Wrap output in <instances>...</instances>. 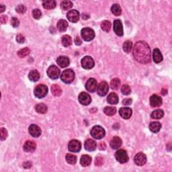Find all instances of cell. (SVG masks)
<instances>
[{"label": "cell", "mask_w": 172, "mask_h": 172, "mask_svg": "<svg viewBox=\"0 0 172 172\" xmlns=\"http://www.w3.org/2000/svg\"><path fill=\"white\" fill-rule=\"evenodd\" d=\"M32 16L34 18L36 19V20H39V19L41 18L42 16L41 11L39 9H34V10L32 11Z\"/></svg>", "instance_id": "7bdbcfd3"}, {"label": "cell", "mask_w": 172, "mask_h": 172, "mask_svg": "<svg viewBox=\"0 0 172 172\" xmlns=\"http://www.w3.org/2000/svg\"><path fill=\"white\" fill-rule=\"evenodd\" d=\"M132 102H133V100H132L131 98H126V99H124L123 101H122V103H123L124 105H126V106L131 105Z\"/></svg>", "instance_id": "681fc988"}, {"label": "cell", "mask_w": 172, "mask_h": 172, "mask_svg": "<svg viewBox=\"0 0 172 172\" xmlns=\"http://www.w3.org/2000/svg\"><path fill=\"white\" fill-rule=\"evenodd\" d=\"M73 7V3L71 1H63L61 4V8L63 10H69Z\"/></svg>", "instance_id": "f35d334b"}, {"label": "cell", "mask_w": 172, "mask_h": 172, "mask_svg": "<svg viewBox=\"0 0 172 172\" xmlns=\"http://www.w3.org/2000/svg\"><path fill=\"white\" fill-rule=\"evenodd\" d=\"M47 75L52 79H56L59 77L60 70L55 65H51L47 70Z\"/></svg>", "instance_id": "52a82bcc"}, {"label": "cell", "mask_w": 172, "mask_h": 172, "mask_svg": "<svg viewBox=\"0 0 172 172\" xmlns=\"http://www.w3.org/2000/svg\"><path fill=\"white\" fill-rule=\"evenodd\" d=\"M71 43H72L71 37L69 36V35H65V36H63L62 37V44L65 47L69 46L71 44Z\"/></svg>", "instance_id": "74e56055"}, {"label": "cell", "mask_w": 172, "mask_h": 172, "mask_svg": "<svg viewBox=\"0 0 172 172\" xmlns=\"http://www.w3.org/2000/svg\"><path fill=\"white\" fill-rule=\"evenodd\" d=\"M16 11L19 14H24L26 11V8L24 5H19L16 7Z\"/></svg>", "instance_id": "ee69618b"}, {"label": "cell", "mask_w": 172, "mask_h": 172, "mask_svg": "<svg viewBox=\"0 0 172 172\" xmlns=\"http://www.w3.org/2000/svg\"><path fill=\"white\" fill-rule=\"evenodd\" d=\"M114 31L117 36H122L124 34L123 26L120 20H116L114 22Z\"/></svg>", "instance_id": "5bb4252c"}, {"label": "cell", "mask_w": 172, "mask_h": 172, "mask_svg": "<svg viewBox=\"0 0 172 172\" xmlns=\"http://www.w3.org/2000/svg\"><path fill=\"white\" fill-rule=\"evenodd\" d=\"M82 18H83L84 20H86V19H88L89 18V16L88 15V14H82Z\"/></svg>", "instance_id": "9f6ffc18"}, {"label": "cell", "mask_w": 172, "mask_h": 172, "mask_svg": "<svg viewBox=\"0 0 172 172\" xmlns=\"http://www.w3.org/2000/svg\"><path fill=\"white\" fill-rule=\"evenodd\" d=\"M90 134L93 138L96 139H102L106 135L105 130L100 126H93L91 130Z\"/></svg>", "instance_id": "7a4b0ae2"}, {"label": "cell", "mask_w": 172, "mask_h": 172, "mask_svg": "<svg viewBox=\"0 0 172 172\" xmlns=\"http://www.w3.org/2000/svg\"><path fill=\"white\" fill-rule=\"evenodd\" d=\"M135 163L137 165V166H142L147 163V157L146 155L143 153H138L135 156V159H134Z\"/></svg>", "instance_id": "2e32d148"}, {"label": "cell", "mask_w": 172, "mask_h": 172, "mask_svg": "<svg viewBox=\"0 0 172 172\" xmlns=\"http://www.w3.org/2000/svg\"><path fill=\"white\" fill-rule=\"evenodd\" d=\"M97 148V144L94 140L88 138L85 142V149L88 151H93Z\"/></svg>", "instance_id": "d6986e66"}, {"label": "cell", "mask_w": 172, "mask_h": 172, "mask_svg": "<svg viewBox=\"0 0 172 172\" xmlns=\"http://www.w3.org/2000/svg\"><path fill=\"white\" fill-rule=\"evenodd\" d=\"M5 9H6V6H5L4 5H3V4L0 5V12L1 13L4 12V11H5Z\"/></svg>", "instance_id": "11a10c76"}, {"label": "cell", "mask_w": 172, "mask_h": 172, "mask_svg": "<svg viewBox=\"0 0 172 172\" xmlns=\"http://www.w3.org/2000/svg\"><path fill=\"white\" fill-rule=\"evenodd\" d=\"M30 49L26 47V48H24L21 50L19 51L18 52V55L19 56V57L20 58H25L26 56H27L28 55L30 54Z\"/></svg>", "instance_id": "ab89813d"}, {"label": "cell", "mask_w": 172, "mask_h": 172, "mask_svg": "<svg viewBox=\"0 0 172 172\" xmlns=\"http://www.w3.org/2000/svg\"><path fill=\"white\" fill-rule=\"evenodd\" d=\"M121 80L118 78H114L111 81H110V87L112 89H114V90H116V89H118V88L121 86Z\"/></svg>", "instance_id": "d590c367"}, {"label": "cell", "mask_w": 172, "mask_h": 172, "mask_svg": "<svg viewBox=\"0 0 172 172\" xmlns=\"http://www.w3.org/2000/svg\"><path fill=\"white\" fill-rule=\"evenodd\" d=\"M75 44H77V45H81L82 42L81 41V39L79 36H77L76 38L75 39Z\"/></svg>", "instance_id": "db71d44e"}, {"label": "cell", "mask_w": 172, "mask_h": 172, "mask_svg": "<svg viewBox=\"0 0 172 172\" xmlns=\"http://www.w3.org/2000/svg\"><path fill=\"white\" fill-rule=\"evenodd\" d=\"M91 157L88 155H82L80 159V164L83 167L89 166L91 163Z\"/></svg>", "instance_id": "d4e9b609"}, {"label": "cell", "mask_w": 172, "mask_h": 172, "mask_svg": "<svg viewBox=\"0 0 172 172\" xmlns=\"http://www.w3.org/2000/svg\"><path fill=\"white\" fill-rule=\"evenodd\" d=\"M103 112L105 113L106 115L109 116H112L113 115H114L116 112V108L112 107V106H106L103 109Z\"/></svg>", "instance_id": "836d02e7"}, {"label": "cell", "mask_w": 172, "mask_h": 172, "mask_svg": "<svg viewBox=\"0 0 172 172\" xmlns=\"http://www.w3.org/2000/svg\"><path fill=\"white\" fill-rule=\"evenodd\" d=\"M68 27V23L65 20H60L57 22V28L60 32H63L66 31L67 28Z\"/></svg>", "instance_id": "f1b7e54d"}, {"label": "cell", "mask_w": 172, "mask_h": 172, "mask_svg": "<svg viewBox=\"0 0 172 172\" xmlns=\"http://www.w3.org/2000/svg\"><path fill=\"white\" fill-rule=\"evenodd\" d=\"M111 26H112L111 22L108 20L103 21L102 24H101V28L106 32H108L110 31V29H111Z\"/></svg>", "instance_id": "e575fe53"}, {"label": "cell", "mask_w": 172, "mask_h": 172, "mask_svg": "<svg viewBox=\"0 0 172 172\" xmlns=\"http://www.w3.org/2000/svg\"><path fill=\"white\" fill-rule=\"evenodd\" d=\"M49 89L46 85L39 84L34 88V96L38 98H42L45 97L48 93Z\"/></svg>", "instance_id": "3957f363"}, {"label": "cell", "mask_w": 172, "mask_h": 172, "mask_svg": "<svg viewBox=\"0 0 172 172\" xmlns=\"http://www.w3.org/2000/svg\"><path fill=\"white\" fill-rule=\"evenodd\" d=\"M133 55L137 62L146 64L151 61V49L147 42L138 41L133 48Z\"/></svg>", "instance_id": "6da1fadb"}, {"label": "cell", "mask_w": 172, "mask_h": 172, "mask_svg": "<svg viewBox=\"0 0 172 172\" xmlns=\"http://www.w3.org/2000/svg\"><path fill=\"white\" fill-rule=\"evenodd\" d=\"M121 91H122V94H124V95H125V96H127V95H129V94L131 93V89L128 85L124 84L122 87Z\"/></svg>", "instance_id": "b9f144b4"}, {"label": "cell", "mask_w": 172, "mask_h": 172, "mask_svg": "<svg viewBox=\"0 0 172 172\" xmlns=\"http://www.w3.org/2000/svg\"><path fill=\"white\" fill-rule=\"evenodd\" d=\"M161 128V124L159 122H152L149 124L150 131L154 133H157Z\"/></svg>", "instance_id": "484cf974"}, {"label": "cell", "mask_w": 172, "mask_h": 172, "mask_svg": "<svg viewBox=\"0 0 172 172\" xmlns=\"http://www.w3.org/2000/svg\"><path fill=\"white\" fill-rule=\"evenodd\" d=\"M16 41L20 44H23L25 42V37L22 34H18L16 36Z\"/></svg>", "instance_id": "7dc6e473"}, {"label": "cell", "mask_w": 172, "mask_h": 172, "mask_svg": "<svg viewBox=\"0 0 172 172\" xmlns=\"http://www.w3.org/2000/svg\"><path fill=\"white\" fill-rule=\"evenodd\" d=\"M51 91L52 93L55 96H56V97H59V96H60L62 94V89L57 84H54L52 86Z\"/></svg>", "instance_id": "f546056e"}, {"label": "cell", "mask_w": 172, "mask_h": 172, "mask_svg": "<svg viewBox=\"0 0 172 172\" xmlns=\"http://www.w3.org/2000/svg\"><path fill=\"white\" fill-rule=\"evenodd\" d=\"M79 12L76 9H72L68 11L67 14V18L70 22L73 23H76L79 20Z\"/></svg>", "instance_id": "7c38bea8"}, {"label": "cell", "mask_w": 172, "mask_h": 172, "mask_svg": "<svg viewBox=\"0 0 172 172\" xmlns=\"http://www.w3.org/2000/svg\"><path fill=\"white\" fill-rule=\"evenodd\" d=\"M115 157L116 160L121 163H125L128 161V156L125 150L119 149L115 153Z\"/></svg>", "instance_id": "8992f818"}, {"label": "cell", "mask_w": 172, "mask_h": 172, "mask_svg": "<svg viewBox=\"0 0 172 172\" xmlns=\"http://www.w3.org/2000/svg\"><path fill=\"white\" fill-rule=\"evenodd\" d=\"M162 104V98L160 96L153 94L150 98V105L151 106L155 108L159 107Z\"/></svg>", "instance_id": "e0dca14e"}, {"label": "cell", "mask_w": 172, "mask_h": 172, "mask_svg": "<svg viewBox=\"0 0 172 172\" xmlns=\"http://www.w3.org/2000/svg\"><path fill=\"white\" fill-rule=\"evenodd\" d=\"M122 140L118 136H114L110 142V147L113 149H118L121 147L122 145Z\"/></svg>", "instance_id": "ffe728a7"}, {"label": "cell", "mask_w": 172, "mask_h": 172, "mask_svg": "<svg viewBox=\"0 0 172 172\" xmlns=\"http://www.w3.org/2000/svg\"><path fill=\"white\" fill-rule=\"evenodd\" d=\"M75 79V73L72 69H66L61 75V79L65 84H71Z\"/></svg>", "instance_id": "277c9868"}, {"label": "cell", "mask_w": 172, "mask_h": 172, "mask_svg": "<svg viewBox=\"0 0 172 172\" xmlns=\"http://www.w3.org/2000/svg\"><path fill=\"white\" fill-rule=\"evenodd\" d=\"M65 159H66V161H67V162L68 163L71 164V165H74L75 163H76V162H77V157H76V156H75V155H71V154H67V155H66Z\"/></svg>", "instance_id": "60d3db41"}, {"label": "cell", "mask_w": 172, "mask_h": 172, "mask_svg": "<svg viewBox=\"0 0 172 172\" xmlns=\"http://www.w3.org/2000/svg\"><path fill=\"white\" fill-rule=\"evenodd\" d=\"M81 35L82 39L86 41H91L95 37V32L89 28H84L81 30Z\"/></svg>", "instance_id": "5b68a950"}, {"label": "cell", "mask_w": 172, "mask_h": 172, "mask_svg": "<svg viewBox=\"0 0 172 172\" xmlns=\"http://www.w3.org/2000/svg\"><path fill=\"white\" fill-rule=\"evenodd\" d=\"M103 163V159L102 157H98L95 160V165L97 166H101Z\"/></svg>", "instance_id": "c3c4849f"}, {"label": "cell", "mask_w": 172, "mask_h": 172, "mask_svg": "<svg viewBox=\"0 0 172 172\" xmlns=\"http://www.w3.org/2000/svg\"><path fill=\"white\" fill-rule=\"evenodd\" d=\"M1 141H5L6 139V138L8 137V131L6 128H1Z\"/></svg>", "instance_id": "f6af8a7d"}, {"label": "cell", "mask_w": 172, "mask_h": 172, "mask_svg": "<svg viewBox=\"0 0 172 172\" xmlns=\"http://www.w3.org/2000/svg\"><path fill=\"white\" fill-rule=\"evenodd\" d=\"M98 88L97 81L94 78H89L86 84V89L89 92H94Z\"/></svg>", "instance_id": "8fae6325"}, {"label": "cell", "mask_w": 172, "mask_h": 172, "mask_svg": "<svg viewBox=\"0 0 172 172\" xmlns=\"http://www.w3.org/2000/svg\"><path fill=\"white\" fill-rule=\"evenodd\" d=\"M68 148L70 151L73 153H78L81 149V142L77 140H71L69 143Z\"/></svg>", "instance_id": "30bf717a"}, {"label": "cell", "mask_w": 172, "mask_h": 172, "mask_svg": "<svg viewBox=\"0 0 172 172\" xmlns=\"http://www.w3.org/2000/svg\"><path fill=\"white\" fill-rule=\"evenodd\" d=\"M47 106L44 104V103H39V104H36L35 106V110L38 113H40V114H45L47 112Z\"/></svg>", "instance_id": "1f68e13d"}, {"label": "cell", "mask_w": 172, "mask_h": 172, "mask_svg": "<svg viewBox=\"0 0 172 172\" xmlns=\"http://www.w3.org/2000/svg\"><path fill=\"white\" fill-rule=\"evenodd\" d=\"M111 11L114 15L118 16L121 15L122 13V9L121 8V6H120V5L115 4L112 5L111 8Z\"/></svg>", "instance_id": "d6a6232c"}, {"label": "cell", "mask_w": 172, "mask_h": 172, "mask_svg": "<svg viewBox=\"0 0 172 172\" xmlns=\"http://www.w3.org/2000/svg\"><path fill=\"white\" fill-rule=\"evenodd\" d=\"M78 100L79 103L84 106L89 105L91 102V96L86 92H81L80 93L79 95Z\"/></svg>", "instance_id": "4fadbf2b"}, {"label": "cell", "mask_w": 172, "mask_h": 172, "mask_svg": "<svg viewBox=\"0 0 172 172\" xmlns=\"http://www.w3.org/2000/svg\"><path fill=\"white\" fill-rule=\"evenodd\" d=\"M95 63L91 56H86L81 59V66L85 69H91L94 67Z\"/></svg>", "instance_id": "ba28073f"}, {"label": "cell", "mask_w": 172, "mask_h": 172, "mask_svg": "<svg viewBox=\"0 0 172 172\" xmlns=\"http://www.w3.org/2000/svg\"><path fill=\"white\" fill-rule=\"evenodd\" d=\"M108 89H109V86L106 81H102L100 82V84L98 86L97 92L99 96H105L108 93Z\"/></svg>", "instance_id": "9c48e42d"}, {"label": "cell", "mask_w": 172, "mask_h": 172, "mask_svg": "<svg viewBox=\"0 0 172 172\" xmlns=\"http://www.w3.org/2000/svg\"><path fill=\"white\" fill-rule=\"evenodd\" d=\"M132 47H133V42L131 41H126L124 42L123 45H122L124 51L126 53H130L132 50Z\"/></svg>", "instance_id": "8d00e7d4"}, {"label": "cell", "mask_w": 172, "mask_h": 172, "mask_svg": "<svg viewBox=\"0 0 172 172\" xmlns=\"http://www.w3.org/2000/svg\"><path fill=\"white\" fill-rule=\"evenodd\" d=\"M28 131H29L30 135L35 138L41 136L42 133L41 128L36 124H31L28 128Z\"/></svg>", "instance_id": "9a60e30c"}, {"label": "cell", "mask_w": 172, "mask_h": 172, "mask_svg": "<svg viewBox=\"0 0 172 172\" xmlns=\"http://www.w3.org/2000/svg\"><path fill=\"white\" fill-rule=\"evenodd\" d=\"M11 24L14 28H17L20 25V21L17 18L14 17L11 20Z\"/></svg>", "instance_id": "bcb514c9"}, {"label": "cell", "mask_w": 172, "mask_h": 172, "mask_svg": "<svg viewBox=\"0 0 172 172\" xmlns=\"http://www.w3.org/2000/svg\"><path fill=\"white\" fill-rule=\"evenodd\" d=\"M23 167L25 169H30L32 167V163L30 161H26L23 163Z\"/></svg>", "instance_id": "816d5d0a"}, {"label": "cell", "mask_w": 172, "mask_h": 172, "mask_svg": "<svg viewBox=\"0 0 172 172\" xmlns=\"http://www.w3.org/2000/svg\"><path fill=\"white\" fill-rule=\"evenodd\" d=\"M164 116V112L161 109H157L154 110L151 114V118L153 119L159 120L161 119Z\"/></svg>", "instance_id": "4316f807"}, {"label": "cell", "mask_w": 172, "mask_h": 172, "mask_svg": "<svg viewBox=\"0 0 172 172\" xmlns=\"http://www.w3.org/2000/svg\"><path fill=\"white\" fill-rule=\"evenodd\" d=\"M28 78L30 81L36 82L40 79V74L37 70H32L28 74Z\"/></svg>", "instance_id": "83f0119b"}, {"label": "cell", "mask_w": 172, "mask_h": 172, "mask_svg": "<svg viewBox=\"0 0 172 172\" xmlns=\"http://www.w3.org/2000/svg\"><path fill=\"white\" fill-rule=\"evenodd\" d=\"M0 21H1V24H6L7 22H8V17H7V16H5V15L1 16Z\"/></svg>", "instance_id": "f5cc1de1"}, {"label": "cell", "mask_w": 172, "mask_h": 172, "mask_svg": "<svg viewBox=\"0 0 172 172\" xmlns=\"http://www.w3.org/2000/svg\"><path fill=\"white\" fill-rule=\"evenodd\" d=\"M56 63H57V64L59 65L61 67L65 68V67H67V66H69L70 61H69V59L68 58L67 56H59V57L57 58Z\"/></svg>", "instance_id": "44dd1931"}, {"label": "cell", "mask_w": 172, "mask_h": 172, "mask_svg": "<svg viewBox=\"0 0 172 172\" xmlns=\"http://www.w3.org/2000/svg\"><path fill=\"white\" fill-rule=\"evenodd\" d=\"M36 145L34 141H28L24 143V145L23 149L24 151L26 152H33L36 149Z\"/></svg>", "instance_id": "7402d4cb"}, {"label": "cell", "mask_w": 172, "mask_h": 172, "mask_svg": "<svg viewBox=\"0 0 172 172\" xmlns=\"http://www.w3.org/2000/svg\"><path fill=\"white\" fill-rule=\"evenodd\" d=\"M119 114L121 115V116L124 119H129L132 116L133 111H132V110L130 108H121L119 110Z\"/></svg>", "instance_id": "ac0fdd59"}, {"label": "cell", "mask_w": 172, "mask_h": 172, "mask_svg": "<svg viewBox=\"0 0 172 172\" xmlns=\"http://www.w3.org/2000/svg\"><path fill=\"white\" fill-rule=\"evenodd\" d=\"M56 4V1H54V0H47V1H43L42 6L46 9H51L55 8Z\"/></svg>", "instance_id": "4dcf8cb0"}, {"label": "cell", "mask_w": 172, "mask_h": 172, "mask_svg": "<svg viewBox=\"0 0 172 172\" xmlns=\"http://www.w3.org/2000/svg\"><path fill=\"white\" fill-rule=\"evenodd\" d=\"M98 148L100 151H104L106 148V145L104 142H100L98 145Z\"/></svg>", "instance_id": "f907efd6"}, {"label": "cell", "mask_w": 172, "mask_h": 172, "mask_svg": "<svg viewBox=\"0 0 172 172\" xmlns=\"http://www.w3.org/2000/svg\"><path fill=\"white\" fill-rule=\"evenodd\" d=\"M153 59L155 63H159L163 61V55L159 49H155L153 53Z\"/></svg>", "instance_id": "603a6c76"}, {"label": "cell", "mask_w": 172, "mask_h": 172, "mask_svg": "<svg viewBox=\"0 0 172 172\" xmlns=\"http://www.w3.org/2000/svg\"><path fill=\"white\" fill-rule=\"evenodd\" d=\"M107 101L110 104L115 105L117 104L119 101L118 96L116 93H110L107 97Z\"/></svg>", "instance_id": "cb8c5ba5"}]
</instances>
